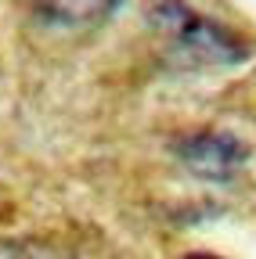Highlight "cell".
I'll return each instance as SVG.
<instances>
[{"label": "cell", "mask_w": 256, "mask_h": 259, "mask_svg": "<svg viewBox=\"0 0 256 259\" xmlns=\"http://www.w3.org/2000/svg\"><path fill=\"white\" fill-rule=\"evenodd\" d=\"M36 4L61 22H98L108 18L123 0H36Z\"/></svg>", "instance_id": "3"}, {"label": "cell", "mask_w": 256, "mask_h": 259, "mask_svg": "<svg viewBox=\"0 0 256 259\" xmlns=\"http://www.w3.org/2000/svg\"><path fill=\"white\" fill-rule=\"evenodd\" d=\"M0 259H58V255L36 241H11V245L0 248Z\"/></svg>", "instance_id": "4"}, {"label": "cell", "mask_w": 256, "mask_h": 259, "mask_svg": "<svg viewBox=\"0 0 256 259\" xmlns=\"http://www.w3.org/2000/svg\"><path fill=\"white\" fill-rule=\"evenodd\" d=\"M188 259H213V255H188Z\"/></svg>", "instance_id": "5"}, {"label": "cell", "mask_w": 256, "mask_h": 259, "mask_svg": "<svg viewBox=\"0 0 256 259\" xmlns=\"http://www.w3.org/2000/svg\"><path fill=\"white\" fill-rule=\"evenodd\" d=\"M152 25L163 29L173 51L191 61V65H202V69H224V65H242L249 58L245 44L238 36H231L224 25L202 18L199 11H191L177 0H163L159 8H152Z\"/></svg>", "instance_id": "1"}, {"label": "cell", "mask_w": 256, "mask_h": 259, "mask_svg": "<svg viewBox=\"0 0 256 259\" xmlns=\"http://www.w3.org/2000/svg\"><path fill=\"white\" fill-rule=\"evenodd\" d=\"M180 158L184 166L195 173V177H206V180H231L242 166H245V144L224 130H202V134H191L180 141Z\"/></svg>", "instance_id": "2"}]
</instances>
